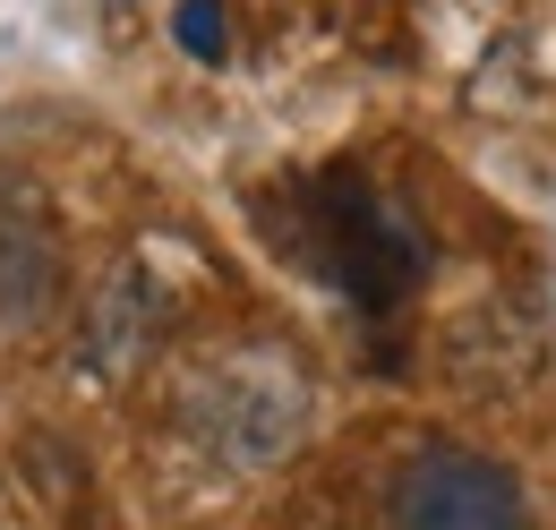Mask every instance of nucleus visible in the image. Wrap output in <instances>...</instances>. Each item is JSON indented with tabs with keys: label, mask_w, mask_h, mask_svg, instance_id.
Wrapping results in <instances>:
<instances>
[{
	"label": "nucleus",
	"mask_w": 556,
	"mask_h": 530,
	"mask_svg": "<svg viewBox=\"0 0 556 530\" xmlns=\"http://www.w3.org/2000/svg\"><path fill=\"white\" fill-rule=\"evenodd\" d=\"M138 317H163L154 308V291H146V274H112V291L94 300V333H86V368H121L129 351L146 342Z\"/></svg>",
	"instance_id": "39448f33"
},
{
	"label": "nucleus",
	"mask_w": 556,
	"mask_h": 530,
	"mask_svg": "<svg viewBox=\"0 0 556 530\" xmlns=\"http://www.w3.org/2000/svg\"><path fill=\"white\" fill-rule=\"evenodd\" d=\"M172 26H180V43H189L198 61H223V52H231V26H223V0H180V17H172Z\"/></svg>",
	"instance_id": "423d86ee"
},
{
	"label": "nucleus",
	"mask_w": 556,
	"mask_h": 530,
	"mask_svg": "<svg viewBox=\"0 0 556 530\" xmlns=\"http://www.w3.org/2000/svg\"><path fill=\"white\" fill-rule=\"evenodd\" d=\"M291 214H300V223L282 231V249L308 265V274L343 282L368 317H386V308L419 282V265H428L419 231L403 223V205L386 198V189H368L359 172L300 180V189H291Z\"/></svg>",
	"instance_id": "f257e3e1"
},
{
	"label": "nucleus",
	"mask_w": 556,
	"mask_h": 530,
	"mask_svg": "<svg viewBox=\"0 0 556 530\" xmlns=\"http://www.w3.org/2000/svg\"><path fill=\"white\" fill-rule=\"evenodd\" d=\"M308 419V386L282 368L275 351H231L206 359L189 386H180V428L206 445V463L223 470H266L300 437Z\"/></svg>",
	"instance_id": "f03ea898"
},
{
	"label": "nucleus",
	"mask_w": 556,
	"mask_h": 530,
	"mask_svg": "<svg viewBox=\"0 0 556 530\" xmlns=\"http://www.w3.org/2000/svg\"><path fill=\"white\" fill-rule=\"evenodd\" d=\"M386 522L394 530H531L522 479L480 454V445H419L386 488Z\"/></svg>",
	"instance_id": "7ed1b4c3"
},
{
	"label": "nucleus",
	"mask_w": 556,
	"mask_h": 530,
	"mask_svg": "<svg viewBox=\"0 0 556 530\" xmlns=\"http://www.w3.org/2000/svg\"><path fill=\"white\" fill-rule=\"evenodd\" d=\"M52 223L17 180H0V326H35L52 308Z\"/></svg>",
	"instance_id": "20e7f679"
}]
</instances>
